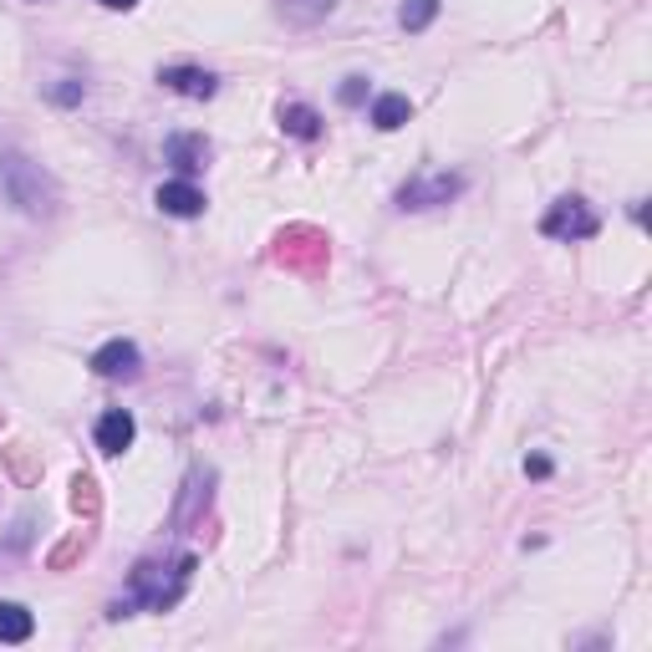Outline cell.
<instances>
[{
    "mask_svg": "<svg viewBox=\"0 0 652 652\" xmlns=\"http://www.w3.org/2000/svg\"><path fill=\"white\" fill-rule=\"evenodd\" d=\"M194 577V556H174V561H138V571L128 577V596H123L113 617H128L133 607H149V612H168L184 596Z\"/></svg>",
    "mask_w": 652,
    "mask_h": 652,
    "instance_id": "obj_1",
    "label": "cell"
},
{
    "mask_svg": "<svg viewBox=\"0 0 652 652\" xmlns=\"http://www.w3.org/2000/svg\"><path fill=\"white\" fill-rule=\"evenodd\" d=\"M0 199L31 214V220H42V214H57L61 189L42 163L21 159V153H0Z\"/></svg>",
    "mask_w": 652,
    "mask_h": 652,
    "instance_id": "obj_2",
    "label": "cell"
},
{
    "mask_svg": "<svg viewBox=\"0 0 652 652\" xmlns=\"http://www.w3.org/2000/svg\"><path fill=\"white\" fill-rule=\"evenodd\" d=\"M276 266L296 270V276H322L326 260H331V245L316 224H286L281 235H276Z\"/></svg>",
    "mask_w": 652,
    "mask_h": 652,
    "instance_id": "obj_3",
    "label": "cell"
},
{
    "mask_svg": "<svg viewBox=\"0 0 652 652\" xmlns=\"http://www.w3.org/2000/svg\"><path fill=\"white\" fill-rule=\"evenodd\" d=\"M596 230H602V220H596L592 209H586V199H556V205L546 209V220H540V235L546 240H592Z\"/></svg>",
    "mask_w": 652,
    "mask_h": 652,
    "instance_id": "obj_4",
    "label": "cell"
},
{
    "mask_svg": "<svg viewBox=\"0 0 652 652\" xmlns=\"http://www.w3.org/2000/svg\"><path fill=\"white\" fill-rule=\"evenodd\" d=\"M464 194V178L459 174H423V178H408L398 189V209H439L449 199Z\"/></svg>",
    "mask_w": 652,
    "mask_h": 652,
    "instance_id": "obj_5",
    "label": "cell"
},
{
    "mask_svg": "<svg viewBox=\"0 0 652 652\" xmlns=\"http://www.w3.org/2000/svg\"><path fill=\"white\" fill-rule=\"evenodd\" d=\"M153 205H159L163 214H174V220H199V214H205V194L194 189L189 178H168V184H159Z\"/></svg>",
    "mask_w": 652,
    "mask_h": 652,
    "instance_id": "obj_6",
    "label": "cell"
},
{
    "mask_svg": "<svg viewBox=\"0 0 652 652\" xmlns=\"http://www.w3.org/2000/svg\"><path fill=\"white\" fill-rule=\"evenodd\" d=\"M159 82L168 92H178V97H194V103H205V97L220 92V77L205 72V67H163Z\"/></svg>",
    "mask_w": 652,
    "mask_h": 652,
    "instance_id": "obj_7",
    "label": "cell"
},
{
    "mask_svg": "<svg viewBox=\"0 0 652 652\" xmlns=\"http://www.w3.org/2000/svg\"><path fill=\"white\" fill-rule=\"evenodd\" d=\"M163 159L174 163L184 178L199 174V168L209 163V138L205 133H168L163 138Z\"/></svg>",
    "mask_w": 652,
    "mask_h": 652,
    "instance_id": "obj_8",
    "label": "cell"
},
{
    "mask_svg": "<svg viewBox=\"0 0 652 652\" xmlns=\"http://www.w3.org/2000/svg\"><path fill=\"white\" fill-rule=\"evenodd\" d=\"M138 368H143V357H138L133 341H123V337L92 352V372L97 377H138Z\"/></svg>",
    "mask_w": 652,
    "mask_h": 652,
    "instance_id": "obj_9",
    "label": "cell"
},
{
    "mask_svg": "<svg viewBox=\"0 0 652 652\" xmlns=\"http://www.w3.org/2000/svg\"><path fill=\"white\" fill-rule=\"evenodd\" d=\"M133 439H138V423L128 408H113V414L97 418V449L103 454H123V449H133Z\"/></svg>",
    "mask_w": 652,
    "mask_h": 652,
    "instance_id": "obj_10",
    "label": "cell"
},
{
    "mask_svg": "<svg viewBox=\"0 0 652 652\" xmlns=\"http://www.w3.org/2000/svg\"><path fill=\"white\" fill-rule=\"evenodd\" d=\"M408 118H414V103H408L403 92H383V97L372 103V128H377V133H398Z\"/></svg>",
    "mask_w": 652,
    "mask_h": 652,
    "instance_id": "obj_11",
    "label": "cell"
},
{
    "mask_svg": "<svg viewBox=\"0 0 652 652\" xmlns=\"http://www.w3.org/2000/svg\"><path fill=\"white\" fill-rule=\"evenodd\" d=\"M209 485H214V475H209V469H194L189 485H184V504H178L174 525H194V520H199V504L209 510Z\"/></svg>",
    "mask_w": 652,
    "mask_h": 652,
    "instance_id": "obj_12",
    "label": "cell"
},
{
    "mask_svg": "<svg viewBox=\"0 0 652 652\" xmlns=\"http://www.w3.org/2000/svg\"><path fill=\"white\" fill-rule=\"evenodd\" d=\"M281 128L291 138H301V143H312V138H322V113L306 103H286L281 107Z\"/></svg>",
    "mask_w": 652,
    "mask_h": 652,
    "instance_id": "obj_13",
    "label": "cell"
},
{
    "mask_svg": "<svg viewBox=\"0 0 652 652\" xmlns=\"http://www.w3.org/2000/svg\"><path fill=\"white\" fill-rule=\"evenodd\" d=\"M31 632H36V617L21 602H0V642H31Z\"/></svg>",
    "mask_w": 652,
    "mask_h": 652,
    "instance_id": "obj_14",
    "label": "cell"
},
{
    "mask_svg": "<svg viewBox=\"0 0 652 652\" xmlns=\"http://www.w3.org/2000/svg\"><path fill=\"white\" fill-rule=\"evenodd\" d=\"M439 5H444V0H403L398 26H403V31H423V26H433V15H439Z\"/></svg>",
    "mask_w": 652,
    "mask_h": 652,
    "instance_id": "obj_15",
    "label": "cell"
},
{
    "mask_svg": "<svg viewBox=\"0 0 652 652\" xmlns=\"http://www.w3.org/2000/svg\"><path fill=\"white\" fill-rule=\"evenodd\" d=\"M331 5H337V0H281V15L296 21V26H306V21H322Z\"/></svg>",
    "mask_w": 652,
    "mask_h": 652,
    "instance_id": "obj_16",
    "label": "cell"
},
{
    "mask_svg": "<svg viewBox=\"0 0 652 652\" xmlns=\"http://www.w3.org/2000/svg\"><path fill=\"white\" fill-rule=\"evenodd\" d=\"M72 504L82 510V515H97V485H92L88 475H77V479H72Z\"/></svg>",
    "mask_w": 652,
    "mask_h": 652,
    "instance_id": "obj_17",
    "label": "cell"
},
{
    "mask_svg": "<svg viewBox=\"0 0 652 652\" xmlns=\"http://www.w3.org/2000/svg\"><path fill=\"white\" fill-rule=\"evenodd\" d=\"M337 103L341 107H362V103H368V77H347V82L337 88Z\"/></svg>",
    "mask_w": 652,
    "mask_h": 652,
    "instance_id": "obj_18",
    "label": "cell"
},
{
    "mask_svg": "<svg viewBox=\"0 0 652 652\" xmlns=\"http://www.w3.org/2000/svg\"><path fill=\"white\" fill-rule=\"evenodd\" d=\"M525 475H531V479H546V475H550V459H546V454H531V459H525Z\"/></svg>",
    "mask_w": 652,
    "mask_h": 652,
    "instance_id": "obj_19",
    "label": "cell"
},
{
    "mask_svg": "<svg viewBox=\"0 0 652 652\" xmlns=\"http://www.w3.org/2000/svg\"><path fill=\"white\" fill-rule=\"evenodd\" d=\"M51 97H57V103H77V97H82V82H61V88H51Z\"/></svg>",
    "mask_w": 652,
    "mask_h": 652,
    "instance_id": "obj_20",
    "label": "cell"
},
{
    "mask_svg": "<svg viewBox=\"0 0 652 652\" xmlns=\"http://www.w3.org/2000/svg\"><path fill=\"white\" fill-rule=\"evenodd\" d=\"M97 5H107V11H133L138 0H97Z\"/></svg>",
    "mask_w": 652,
    "mask_h": 652,
    "instance_id": "obj_21",
    "label": "cell"
},
{
    "mask_svg": "<svg viewBox=\"0 0 652 652\" xmlns=\"http://www.w3.org/2000/svg\"><path fill=\"white\" fill-rule=\"evenodd\" d=\"M26 5H36V0H26Z\"/></svg>",
    "mask_w": 652,
    "mask_h": 652,
    "instance_id": "obj_22",
    "label": "cell"
}]
</instances>
